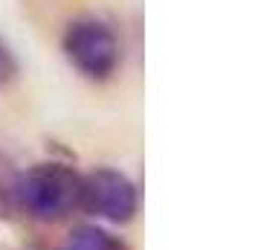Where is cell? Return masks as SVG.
Here are the masks:
<instances>
[{"mask_svg": "<svg viewBox=\"0 0 258 250\" xmlns=\"http://www.w3.org/2000/svg\"><path fill=\"white\" fill-rule=\"evenodd\" d=\"M82 175L64 163H35L18 178V210L35 221H61L79 207Z\"/></svg>", "mask_w": 258, "mask_h": 250, "instance_id": "1", "label": "cell"}, {"mask_svg": "<svg viewBox=\"0 0 258 250\" xmlns=\"http://www.w3.org/2000/svg\"><path fill=\"white\" fill-rule=\"evenodd\" d=\"M61 250H122V244H119L116 236H110L102 227L82 224L64 238Z\"/></svg>", "mask_w": 258, "mask_h": 250, "instance_id": "4", "label": "cell"}, {"mask_svg": "<svg viewBox=\"0 0 258 250\" xmlns=\"http://www.w3.org/2000/svg\"><path fill=\"white\" fill-rule=\"evenodd\" d=\"M79 207L84 213L96 215L110 224H128L137 215L140 207V192L137 183L119 172V169H93L90 175L82 178V195H79Z\"/></svg>", "mask_w": 258, "mask_h": 250, "instance_id": "3", "label": "cell"}, {"mask_svg": "<svg viewBox=\"0 0 258 250\" xmlns=\"http://www.w3.org/2000/svg\"><path fill=\"white\" fill-rule=\"evenodd\" d=\"M15 73H18V61H15L12 49L0 41V82H3V79H12Z\"/></svg>", "mask_w": 258, "mask_h": 250, "instance_id": "6", "label": "cell"}, {"mask_svg": "<svg viewBox=\"0 0 258 250\" xmlns=\"http://www.w3.org/2000/svg\"><path fill=\"white\" fill-rule=\"evenodd\" d=\"M18 178L21 172L12 166V160L0 155V221H9L21 213L18 210Z\"/></svg>", "mask_w": 258, "mask_h": 250, "instance_id": "5", "label": "cell"}, {"mask_svg": "<svg viewBox=\"0 0 258 250\" xmlns=\"http://www.w3.org/2000/svg\"><path fill=\"white\" fill-rule=\"evenodd\" d=\"M61 49L76 70L90 82H105L122 61V41L102 18H76L61 35Z\"/></svg>", "mask_w": 258, "mask_h": 250, "instance_id": "2", "label": "cell"}]
</instances>
